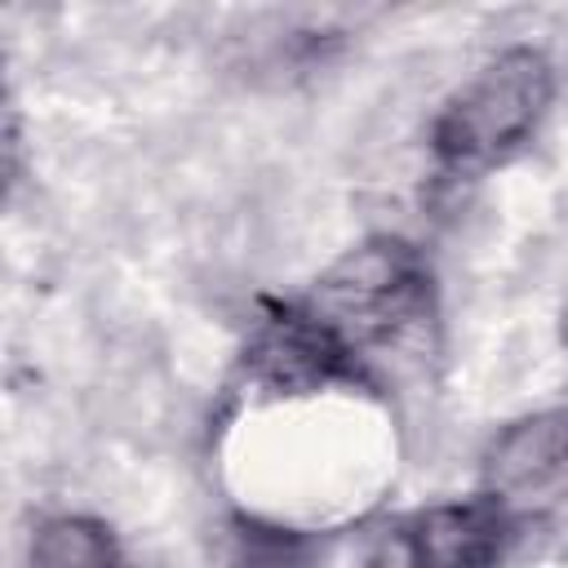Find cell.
<instances>
[{"label": "cell", "instance_id": "1", "mask_svg": "<svg viewBox=\"0 0 568 568\" xmlns=\"http://www.w3.org/2000/svg\"><path fill=\"white\" fill-rule=\"evenodd\" d=\"M435 315L430 262L399 235L355 244L302 297L275 302L284 351L311 390H373L386 359L426 355L435 342Z\"/></svg>", "mask_w": 568, "mask_h": 568}, {"label": "cell", "instance_id": "3", "mask_svg": "<svg viewBox=\"0 0 568 568\" xmlns=\"http://www.w3.org/2000/svg\"><path fill=\"white\" fill-rule=\"evenodd\" d=\"M519 519L488 497L430 501L382 524L359 568H501L519 541Z\"/></svg>", "mask_w": 568, "mask_h": 568}, {"label": "cell", "instance_id": "6", "mask_svg": "<svg viewBox=\"0 0 568 568\" xmlns=\"http://www.w3.org/2000/svg\"><path fill=\"white\" fill-rule=\"evenodd\" d=\"M559 342H564V351H568V297H564V311H559Z\"/></svg>", "mask_w": 568, "mask_h": 568}, {"label": "cell", "instance_id": "5", "mask_svg": "<svg viewBox=\"0 0 568 568\" xmlns=\"http://www.w3.org/2000/svg\"><path fill=\"white\" fill-rule=\"evenodd\" d=\"M22 568H133L111 524L98 515H49L27 541Z\"/></svg>", "mask_w": 568, "mask_h": 568}, {"label": "cell", "instance_id": "4", "mask_svg": "<svg viewBox=\"0 0 568 568\" xmlns=\"http://www.w3.org/2000/svg\"><path fill=\"white\" fill-rule=\"evenodd\" d=\"M484 493L519 524L568 501V404L528 413L497 430L484 453Z\"/></svg>", "mask_w": 568, "mask_h": 568}, {"label": "cell", "instance_id": "2", "mask_svg": "<svg viewBox=\"0 0 568 568\" xmlns=\"http://www.w3.org/2000/svg\"><path fill=\"white\" fill-rule=\"evenodd\" d=\"M555 102V67L532 44L493 53L430 120V155L444 178H479L515 160Z\"/></svg>", "mask_w": 568, "mask_h": 568}]
</instances>
